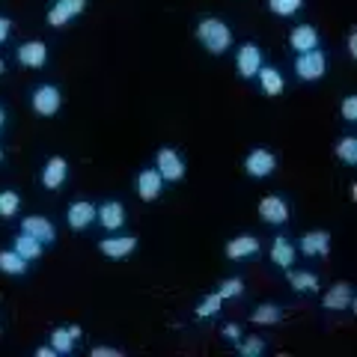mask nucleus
<instances>
[{
  "label": "nucleus",
  "mask_w": 357,
  "mask_h": 357,
  "mask_svg": "<svg viewBox=\"0 0 357 357\" xmlns=\"http://www.w3.org/2000/svg\"><path fill=\"white\" fill-rule=\"evenodd\" d=\"M223 333H227L229 340H238V325H227V328H223Z\"/></svg>",
  "instance_id": "c9c22d12"
},
{
  "label": "nucleus",
  "mask_w": 357,
  "mask_h": 357,
  "mask_svg": "<svg viewBox=\"0 0 357 357\" xmlns=\"http://www.w3.org/2000/svg\"><path fill=\"white\" fill-rule=\"evenodd\" d=\"M84 13V0H57L54 9L48 13V24L51 27H63L66 21H72L75 15Z\"/></svg>",
  "instance_id": "39448f33"
},
{
  "label": "nucleus",
  "mask_w": 357,
  "mask_h": 357,
  "mask_svg": "<svg viewBox=\"0 0 357 357\" xmlns=\"http://www.w3.org/2000/svg\"><path fill=\"white\" fill-rule=\"evenodd\" d=\"M342 116L349 119V122H354V119H357V98H354V96H349V98L342 102Z\"/></svg>",
  "instance_id": "2f4dec72"
},
{
  "label": "nucleus",
  "mask_w": 357,
  "mask_h": 357,
  "mask_svg": "<svg viewBox=\"0 0 357 357\" xmlns=\"http://www.w3.org/2000/svg\"><path fill=\"white\" fill-rule=\"evenodd\" d=\"M15 253H18V256H24L27 262L39 259V256H42V241H39V238H33V236H27V232H21V236L15 238Z\"/></svg>",
  "instance_id": "6ab92c4d"
},
{
  "label": "nucleus",
  "mask_w": 357,
  "mask_h": 357,
  "mask_svg": "<svg viewBox=\"0 0 357 357\" xmlns=\"http://www.w3.org/2000/svg\"><path fill=\"white\" fill-rule=\"evenodd\" d=\"M349 51H351V57H354V54H357V36H354V33H351V36H349Z\"/></svg>",
  "instance_id": "4c0bfd02"
},
{
  "label": "nucleus",
  "mask_w": 357,
  "mask_h": 357,
  "mask_svg": "<svg viewBox=\"0 0 357 357\" xmlns=\"http://www.w3.org/2000/svg\"><path fill=\"white\" fill-rule=\"evenodd\" d=\"M349 304H351V286H345V283H337L325 295V307L328 310H345Z\"/></svg>",
  "instance_id": "412c9836"
},
{
  "label": "nucleus",
  "mask_w": 357,
  "mask_h": 357,
  "mask_svg": "<svg viewBox=\"0 0 357 357\" xmlns=\"http://www.w3.org/2000/svg\"><path fill=\"white\" fill-rule=\"evenodd\" d=\"M9 27H13V24H9V18H0V45L6 42V36H9Z\"/></svg>",
  "instance_id": "f704fd0d"
},
{
  "label": "nucleus",
  "mask_w": 357,
  "mask_h": 357,
  "mask_svg": "<svg viewBox=\"0 0 357 357\" xmlns=\"http://www.w3.org/2000/svg\"><path fill=\"white\" fill-rule=\"evenodd\" d=\"M21 206V199L15 191H0V218H13Z\"/></svg>",
  "instance_id": "393cba45"
},
{
  "label": "nucleus",
  "mask_w": 357,
  "mask_h": 357,
  "mask_svg": "<svg viewBox=\"0 0 357 357\" xmlns=\"http://www.w3.org/2000/svg\"><path fill=\"white\" fill-rule=\"evenodd\" d=\"M241 292H244V283L238 280V277H232V280H227V283L220 286L218 295H220V298H236V295H241Z\"/></svg>",
  "instance_id": "7c9ffc66"
},
{
  "label": "nucleus",
  "mask_w": 357,
  "mask_h": 357,
  "mask_svg": "<svg viewBox=\"0 0 357 357\" xmlns=\"http://www.w3.org/2000/svg\"><path fill=\"white\" fill-rule=\"evenodd\" d=\"M262 349H265L262 340H248V342H241V354H248V357H256Z\"/></svg>",
  "instance_id": "473e14b6"
},
{
  "label": "nucleus",
  "mask_w": 357,
  "mask_h": 357,
  "mask_svg": "<svg viewBox=\"0 0 357 357\" xmlns=\"http://www.w3.org/2000/svg\"><path fill=\"white\" fill-rule=\"evenodd\" d=\"M51 340H54V349H57V354H69L72 351V342H75V337H72V333L69 331H54L51 333Z\"/></svg>",
  "instance_id": "c85d7f7f"
},
{
  "label": "nucleus",
  "mask_w": 357,
  "mask_h": 357,
  "mask_svg": "<svg viewBox=\"0 0 357 357\" xmlns=\"http://www.w3.org/2000/svg\"><path fill=\"white\" fill-rule=\"evenodd\" d=\"M289 283L295 289H301V292H316L319 289L316 274H310V271H289Z\"/></svg>",
  "instance_id": "b1692460"
},
{
  "label": "nucleus",
  "mask_w": 357,
  "mask_h": 357,
  "mask_svg": "<svg viewBox=\"0 0 357 357\" xmlns=\"http://www.w3.org/2000/svg\"><path fill=\"white\" fill-rule=\"evenodd\" d=\"M21 232H27V236L39 238L42 244H48V241L57 238V236H54V223L45 220V218H24V223H21Z\"/></svg>",
  "instance_id": "f8f14e48"
},
{
  "label": "nucleus",
  "mask_w": 357,
  "mask_h": 357,
  "mask_svg": "<svg viewBox=\"0 0 357 357\" xmlns=\"http://www.w3.org/2000/svg\"><path fill=\"white\" fill-rule=\"evenodd\" d=\"M292 48L298 54H304V51H312V48H319V33L316 27H295L292 30Z\"/></svg>",
  "instance_id": "f3484780"
},
{
  "label": "nucleus",
  "mask_w": 357,
  "mask_h": 357,
  "mask_svg": "<svg viewBox=\"0 0 357 357\" xmlns=\"http://www.w3.org/2000/svg\"><path fill=\"white\" fill-rule=\"evenodd\" d=\"M0 271H6V274H24L27 271V259H24V256H18L15 250H3V253H0Z\"/></svg>",
  "instance_id": "5701e85b"
},
{
  "label": "nucleus",
  "mask_w": 357,
  "mask_h": 357,
  "mask_svg": "<svg viewBox=\"0 0 357 357\" xmlns=\"http://www.w3.org/2000/svg\"><path fill=\"white\" fill-rule=\"evenodd\" d=\"M253 253H259V238H253V236H238L227 244L229 259H241V256H253Z\"/></svg>",
  "instance_id": "dca6fc26"
},
{
  "label": "nucleus",
  "mask_w": 357,
  "mask_h": 357,
  "mask_svg": "<svg viewBox=\"0 0 357 357\" xmlns=\"http://www.w3.org/2000/svg\"><path fill=\"white\" fill-rule=\"evenodd\" d=\"M33 110L42 116H54L60 110V89L51 86V84L39 86L36 93H33Z\"/></svg>",
  "instance_id": "7ed1b4c3"
},
{
  "label": "nucleus",
  "mask_w": 357,
  "mask_h": 357,
  "mask_svg": "<svg viewBox=\"0 0 357 357\" xmlns=\"http://www.w3.org/2000/svg\"><path fill=\"white\" fill-rule=\"evenodd\" d=\"M96 215H98V208L93 203H84V199H77V203L69 206V215H66V220H69L72 229H84V227H89V223L96 220Z\"/></svg>",
  "instance_id": "0eeeda50"
},
{
  "label": "nucleus",
  "mask_w": 357,
  "mask_h": 357,
  "mask_svg": "<svg viewBox=\"0 0 357 357\" xmlns=\"http://www.w3.org/2000/svg\"><path fill=\"white\" fill-rule=\"evenodd\" d=\"M271 259L280 265V268H289L295 262V248H292V241L289 238H274V248H271Z\"/></svg>",
  "instance_id": "aec40b11"
},
{
  "label": "nucleus",
  "mask_w": 357,
  "mask_h": 357,
  "mask_svg": "<svg viewBox=\"0 0 357 357\" xmlns=\"http://www.w3.org/2000/svg\"><path fill=\"white\" fill-rule=\"evenodd\" d=\"M66 173H69V164L63 158H51L45 164V173H42V185L51 188V191H57V188L66 182Z\"/></svg>",
  "instance_id": "4468645a"
},
{
  "label": "nucleus",
  "mask_w": 357,
  "mask_h": 357,
  "mask_svg": "<svg viewBox=\"0 0 357 357\" xmlns=\"http://www.w3.org/2000/svg\"><path fill=\"white\" fill-rule=\"evenodd\" d=\"M197 36L211 54H223L232 45V33L220 18H203L197 27Z\"/></svg>",
  "instance_id": "f257e3e1"
},
{
  "label": "nucleus",
  "mask_w": 357,
  "mask_h": 357,
  "mask_svg": "<svg viewBox=\"0 0 357 357\" xmlns=\"http://www.w3.org/2000/svg\"><path fill=\"white\" fill-rule=\"evenodd\" d=\"M337 155L345 164H357V140L354 137H342L337 143Z\"/></svg>",
  "instance_id": "bb28decb"
},
{
  "label": "nucleus",
  "mask_w": 357,
  "mask_h": 357,
  "mask_svg": "<svg viewBox=\"0 0 357 357\" xmlns=\"http://www.w3.org/2000/svg\"><path fill=\"white\" fill-rule=\"evenodd\" d=\"M259 75V81H262V89L268 96H280L283 93V75L274 69V66H268V69H259L256 72Z\"/></svg>",
  "instance_id": "4be33fe9"
},
{
  "label": "nucleus",
  "mask_w": 357,
  "mask_h": 357,
  "mask_svg": "<svg viewBox=\"0 0 357 357\" xmlns=\"http://www.w3.org/2000/svg\"><path fill=\"white\" fill-rule=\"evenodd\" d=\"M161 173L158 170H143L137 176V191H140V199H146V203H152V199H158L161 194Z\"/></svg>",
  "instance_id": "9b49d317"
},
{
  "label": "nucleus",
  "mask_w": 357,
  "mask_h": 357,
  "mask_svg": "<svg viewBox=\"0 0 357 357\" xmlns=\"http://www.w3.org/2000/svg\"><path fill=\"white\" fill-rule=\"evenodd\" d=\"M96 218L105 223V229H119L126 223V208H122V203H105Z\"/></svg>",
  "instance_id": "a211bd4d"
},
{
  "label": "nucleus",
  "mask_w": 357,
  "mask_h": 357,
  "mask_svg": "<svg viewBox=\"0 0 357 357\" xmlns=\"http://www.w3.org/2000/svg\"><path fill=\"white\" fill-rule=\"evenodd\" d=\"M45 60H48V48L42 42H24L18 48V63L30 66V69H42Z\"/></svg>",
  "instance_id": "6e6552de"
},
{
  "label": "nucleus",
  "mask_w": 357,
  "mask_h": 357,
  "mask_svg": "<svg viewBox=\"0 0 357 357\" xmlns=\"http://www.w3.org/2000/svg\"><path fill=\"white\" fill-rule=\"evenodd\" d=\"M220 304H223V298H220L218 292H215V295H208V298L203 301V304L197 307V316H199V319H211V316H218Z\"/></svg>",
  "instance_id": "cd10ccee"
},
{
  "label": "nucleus",
  "mask_w": 357,
  "mask_h": 357,
  "mask_svg": "<svg viewBox=\"0 0 357 357\" xmlns=\"http://www.w3.org/2000/svg\"><path fill=\"white\" fill-rule=\"evenodd\" d=\"M328 248H331V236L325 229H316V232H307L304 238H301V253L304 256H325L328 253Z\"/></svg>",
  "instance_id": "ddd939ff"
},
{
  "label": "nucleus",
  "mask_w": 357,
  "mask_h": 357,
  "mask_svg": "<svg viewBox=\"0 0 357 357\" xmlns=\"http://www.w3.org/2000/svg\"><path fill=\"white\" fill-rule=\"evenodd\" d=\"M244 167H248L250 176H268L277 167V158L268 149H253L248 155V161H244Z\"/></svg>",
  "instance_id": "1a4fd4ad"
},
{
  "label": "nucleus",
  "mask_w": 357,
  "mask_h": 357,
  "mask_svg": "<svg viewBox=\"0 0 357 357\" xmlns=\"http://www.w3.org/2000/svg\"><path fill=\"white\" fill-rule=\"evenodd\" d=\"M155 170L161 173V178H170V182H178L185 176V161L178 158L173 149H161L158 152V167Z\"/></svg>",
  "instance_id": "423d86ee"
},
{
  "label": "nucleus",
  "mask_w": 357,
  "mask_h": 357,
  "mask_svg": "<svg viewBox=\"0 0 357 357\" xmlns=\"http://www.w3.org/2000/svg\"><path fill=\"white\" fill-rule=\"evenodd\" d=\"M259 215L268 223H286L289 220V206H286V199H280V197H265L259 203Z\"/></svg>",
  "instance_id": "9d476101"
},
{
  "label": "nucleus",
  "mask_w": 357,
  "mask_h": 357,
  "mask_svg": "<svg viewBox=\"0 0 357 357\" xmlns=\"http://www.w3.org/2000/svg\"><path fill=\"white\" fill-rule=\"evenodd\" d=\"M93 357H122L119 349H105V345H98V349H93Z\"/></svg>",
  "instance_id": "72a5a7b5"
},
{
  "label": "nucleus",
  "mask_w": 357,
  "mask_h": 357,
  "mask_svg": "<svg viewBox=\"0 0 357 357\" xmlns=\"http://www.w3.org/2000/svg\"><path fill=\"white\" fill-rule=\"evenodd\" d=\"M36 354H39V357H57V349H54V345H51V349H39Z\"/></svg>",
  "instance_id": "e433bc0d"
},
{
  "label": "nucleus",
  "mask_w": 357,
  "mask_h": 357,
  "mask_svg": "<svg viewBox=\"0 0 357 357\" xmlns=\"http://www.w3.org/2000/svg\"><path fill=\"white\" fill-rule=\"evenodd\" d=\"M277 319H280V307H274V304H262L259 310L253 312V321H256V325H274Z\"/></svg>",
  "instance_id": "a878e982"
},
{
  "label": "nucleus",
  "mask_w": 357,
  "mask_h": 357,
  "mask_svg": "<svg viewBox=\"0 0 357 357\" xmlns=\"http://www.w3.org/2000/svg\"><path fill=\"white\" fill-rule=\"evenodd\" d=\"M0 161H3V152H0Z\"/></svg>",
  "instance_id": "a19ab883"
},
{
  "label": "nucleus",
  "mask_w": 357,
  "mask_h": 357,
  "mask_svg": "<svg viewBox=\"0 0 357 357\" xmlns=\"http://www.w3.org/2000/svg\"><path fill=\"white\" fill-rule=\"evenodd\" d=\"M262 69V51H259V45H241V51H238V75L241 77H253L256 72Z\"/></svg>",
  "instance_id": "20e7f679"
},
{
  "label": "nucleus",
  "mask_w": 357,
  "mask_h": 357,
  "mask_svg": "<svg viewBox=\"0 0 357 357\" xmlns=\"http://www.w3.org/2000/svg\"><path fill=\"white\" fill-rule=\"evenodd\" d=\"M325 69H328V60L319 48L298 54V60H295V72H298V77H304V81H316V77L325 75Z\"/></svg>",
  "instance_id": "f03ea898"
},
{
  "label": "nucleus",
  "mask_w": 357,
  "mask_h": 357,
  "mask_svg": "<svg viewBox=\"0 0 357 357\" xmlns=\"http://www.w3.org/2000/svg\"><path fill=\"white\" fill-rule=\"evenodd\" d=\"M3 119H6V116H3V107H0V126H3Z\"/></svg>",
  "instance_id": "58836bf2"
},
{
  "label": "nucleus",
  "mask_w": 357,
  "mask_h": 357,
  "mask_svg": "<svg viewBox=\"0 0 357 357\" xmlns=\"http://www.w3.org/2000/svg\"><path fill=\"white\" fill-rule=\"evenodd\" d=\"M0 72H3V60H0Z\"/></svg>",
  "instance_id": "ea45409f"
},
{
  "label": "nucleus",
  "mask_w": 357,
  "mask_h": 357,
  "mask_svg": "<svg viewBox=\"0 0 357 357\" xmlns=\"http://www.w3.org/2000/svg\"><path fill=\"white\" fill-rule=\"evenodd\" d=\"M301 3H304V0H271V9L277 15H292L301 9Z\"/></svg>",
  "instance_id": "c756f323"
},
{
  "label": "nucleus",
  "mask_w": 357,
  "mask_h": 357,
  "mask_svg": "<svg viewBox=\"0 0 357 357\" xmlns=\"http://www.w3.org/2000/svg\"><path fill=\"white\" fill-rule=\"evenodd\" d=\"M102 253H107V256H114V259H119V256H128L134 248H137V238L134 236H119V238H105L102 244Z\"/></svg>",
  "instance_id": "2eb2a0df"
}]
</instances>
